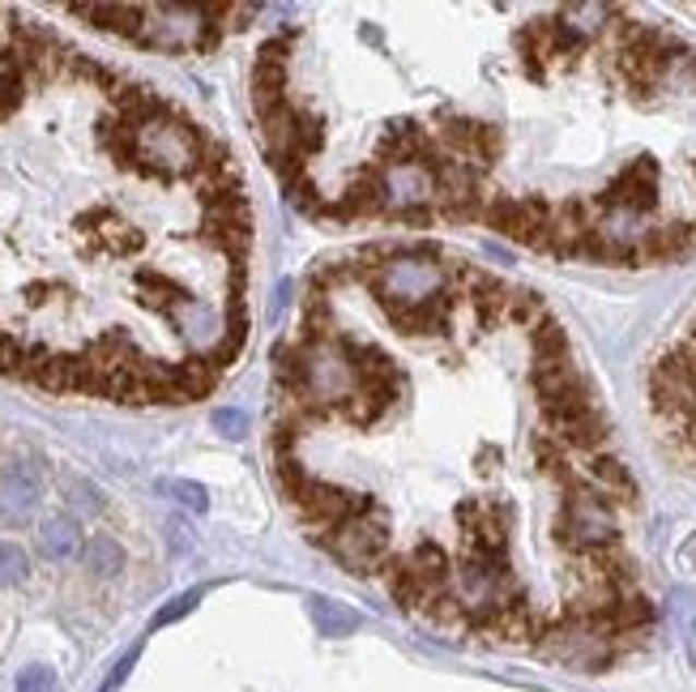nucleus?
Masks as SVG:
<instances>
[{
	"label": "nucleus",
	"mask_w": 696,
	"mask_h": 692,
	"mask_svg": "<svg viewBox=\"0 0 696 692\" xmlns=\"http://www.w3.org/2000/svg\"><path fill=\"white\" fill-rule=\"evenodd\" d=\"M504 321L521 325V330H535L539 321H548V308L535 291H508V303H504Z\"/></svg>",
	"instance_id": "f3484780"
},
{
	"label": "nucleus",
	"mask_w": 696,
	"mask_h": 692,
	"mask_svg": "<svg viewBox=\"0 0 696 692\" xmlns=\"http://www.w3.org/2000/svg\"><path fill=\"white\" fill-rule=\"evenodd\" d=\"M197 598H201V590H189V594H180V598H171V602L154 616V624H149V629H167V624H176L180 616H189V611L197 607Z\"/></svg>",
	"instance_id": "bb28decb"
},
{
	"label": "nucleus",
	"mask_w": 696,
	"mask_h": 692,
	"mask_svg": "<svg viewBox=\"0 0 696 692\" xmlns=\"http://www.w3.org/2000/svg\"><path fill=\"white\" fill-rule=\"evenodd\" d=\"M214 428L223 437H231V441H244L249 437V415L236 410V406H223V410H214Z\"/></svg>",
	"instance_id": "a878e982"
},
{
	"label": "nucleus",
	"mask_w": 696,
	"mask_h": 692,
	"mask_svg": "<svg viewBox=\"0 0 696 692\" xmlns=\"http://www.w3.org/2000/svg\"><path fill=\"white\" fill-rule=\"evenodd\" d=\"M274 479H278V488L287 492V500H296L312 479L303 475V466H299L296 457H278V466H274Z\"/></svg>",
	"instance_id": "4be33fe9"
},
{
	"label": "nucleus",
	"mask_w": 696,
	"mask_h": 692,
	"mask_svg": "<svg viewBox=\"0 0 696 692\" xmlns=\"http://www.w3.org/2000/svg\"><path fill=\"white\" fill-rule=\"evenodd\" d=\"M274 372H278V385L291 397L308 394V346L303 343L274 346Z\"/></svg>",
	"instance_id": "9b49d317"
},
{
	"label": "nucleus",
	"mask_w": 696,
	"mask_h": 692,
	"mask_svg": "<svg viewBox=\"0 0 696 692\" xmlns=\"http://www.w3.org/2000/svg\"><path fill=\"white\" fill-rule=\"evenodd\" d=\"M688 64H693V73H696V51H688Z\"/></svg>",
	"instance_id": "2f4dec72"
},
{
	"label": "nucleus",
	"mask_w": 696,
	"mask_h": 692,
	"mask_svg": "<svg viewBox=\"0 0 696 692\" xmlns=\"http://www.w3.org/2000/svg\"><path fill=\"white\" fill-rule=\"evenodd\" d=\"M82 547H86V539H82V526H77L73 513H56V517H48V522L39 526V551H44L48 560H69V556H77Z\"/></svg>",
	"instance_id": "1a4fd4ad"
},
{
	"label": "nucleus",
	"mask_w": 696,
	"mask_h": 692,
	"mask_svg": "<svg viewBox=\"0 0 696 692\" xmlns=\"http://www.w3.org/2000/svg\"><path fill=\"white\" fill-rule=\"evenodd\" d=\"M167 530H171V551H189V547H193V539H189V530H184L180 522H171Z\"/></svg>",
	"instance_id": "c756f323"
},
{
	"label": "nucleus",
	"mask_w": 696,
	"mask_h": 692,
	"mask_svg": "<svg viewBox=\"0 0 696 692\" xmlns=\"http://www.w3.org/2000/svg\"><path fill=\"white\" fill-rule=\"evenodd\" d=\"M291 48H296V31L287 26V31H278L274 39H265V44H261V51H256V64H283V69H287V56H291Z\"/></svg>",
	"instance_id": "5701e85b"
},
{
	"label": "nucleus",
	"mask_w": 696,
	"mask_h": 692,
	"mask_svg": "<svg viewBox=\"0 0 696 692\" xmlns=\"http://www.w3.org/2000/svg\"><path fill=\"white\" fill-rule=\"evenodd\" d=\"M44 500V466L39 462H4L0 470V526H26Z\"/></svg>",
	"instance_id": "7ed1b4c3"
},
{
	"label": "nucleus",
	"mask_w": 696,
	"mask_h": 692,
	"mask_svg": "<svg viewBox=\"0 0 696 692\" xmlns=\"http://www.w3.org/2000/svg\"><path fill=\"white\" fill-rule=\"evenodd\" d=\"M69 13L86 17L99 31L124 35V39H142L146 31V4H69Z\"/></svg>",
	"instance_id": "0eeeda50"
},
{
	"label": "nucleus",
	"mask_w": 696,
	"mask_h": 692,
	"mask_svg": "<svg viewBox=\"0 0 696 692\" xmlns=\"http://www.w3.org/2000/svg\"><path fill=\"white\" fill-rule=\"evenodd\" d=\"M483 509H488V500L466 496V500L457 504V526H461V530H475V526H479V517H483Z\"/></svg>",
	"instance_id": "cd10ccee"
},
{
	"label": "nucleus",
	"mask_w": 696,
	"mask_h": 692,
	"mask_svg": "<svg viewBox=\"0 0 696 692\" xmlns=\"http://www.w3.org/2000/svg\"><path fill=\"white\" fill-rule=\"evenodd\" d=\"M158 492L171 496L176 504H184V509H193V513H205L209 509V492L193 484V479H158Z\"/></svg>",
	"instance_id": "412c9836"
},
{
	"label": "nucleus",
	"mask_w": 696,
	"mask_h": 692,
	"mask_svg": "<svg viewBox=\"0 0 696 692\" xmlns=\"http://www.w3.org/2000/svg\"><path fill=\"white\" fill-rule=\"evenodd\" d=\"M218 385V368L205 359V355H189L180 363H171V381L158 402H197Z\"/></svg>",
	"instance_id": "39448f33"
},
{
	"label": "nucleus",
	"mask_w": 696,
	"mask_h": 692,
	"mask_svg": "<svg viewBox=\"0 0 696 692\" xmlns=\"http://www.w3.org/2000/svg\"><path fill=\"white\" fill-rule=\"evenodd\" d=\"M82 227L91 231V244L103 248V252H116V256H129V252H137V248L146 244V236H142L137 227L120 223L107 205H95V210L82 218Z\"/></svg>",
	"instance_id": "423d86ee"
},
{
	"label": "nucleus",
	"mask_w": 696,
	"mask_h": 692,
	"mask_svg": "<svg viewBox=\"0 0 696 692\" xmlns=\"http://www.w3.org/2000/svg\"><path fill=\"white\" fill-rule=\"evenodd\" d=\"M291 504H296V513L316 535H325V530H338L350 517H359V513L372 504V496H359V492H350V488H338V484L312 479Z\"/></svg>",
	"instance_id": "f03ea898"
},
{
	"label": "nucleus",
	"mask_w": 696,
	"mask_h": 692,
	"mask_svg": "<svg viewBox=\"0 0 696 692\" xmlns=\"http://www.w3.org/2000/svg\"><path fill=\"white\" fill-rule=\"evenodd\" d=\"M13 692H60V684H56V671H51V667L35 663V667H26V671L17 676Z\"/></svg>",
	"instance_id": "393cba45"
},
{
	"label": "nucleus",
	"mask_w": 696,
	"mask_h": 692,
	"mask_svg": "<svg viewBox=\"0 0 696 692\" xmlns=\"http://www.w3.org/2000/svg\"><path fill=\"white\" fill-rule=\"evenodd\" d=\"M389 210V193H385V171L376 163L359 167L347 180V189L338 193L334 205H325L321 218H334V223H355V218H376Z\"/></svg>",
	"instance_id": "20e7f679"
},
{
	"label": "nucleus",
	"mask_w": 696,
	"mask_h": 692,
	"mask_svg": "<svg viewBox=\"0 0 696 692\" xmlns=\"http://www.w3.org/2000/svg\"><path fill=\"white\" fill-rule=\"evenodd\" d=\"M389 406H394V397H389V394H376V390H363V385H355V390H350V397L343 402V406H338V410H343V419H347V423H355V428H372V423H376V419H381Z\"/></svg>",
	"instance_id": "4468645a"
},
{
	"label": "nucleus",
	"mask_w": 696,
	"mask_h": 692,
	"mask_svg": "<svg viewBox=\"0 0 696 692\" xmlns=\"http://www.w3.org/2000/svg\"><path fill=\"white\" fill-rule=\"evenodd\" d=\"M291 146H296L299 158L316 154L325 146V124L312 116V111H296V129H291Z\"/></svg>",
	"instance_id": "6ab92c4d"
},
{
	"label": "nucleus",
	"mask_w": 696,
	"mask_h": 692,
	"mask_svg": "<svg viewBox=\"0 0 696 692\" xmlns=\"http://www.w3.org/2000/svg\"><path fill=\"white\" fill-rule=\"evenodd\" d=\"M252 107L256 116H274L287 107V69L283 64H252Z\"/></svg>",
	"instance_id": "9d476101"
},
{
	"label": "nucleus",
	"mask_w": 696,
	"mask_h": 692,
	"mask_svg": "<svg viewBox=\"0 0 696 692\" xmlns=\"http://www.w3.org/2000/svg\"><path fill=\"white\" fill-rule=\"evenodd\" d=\"M26 577H31V556L17 544H4V539H0V590L22 586Z\"/></svg>",
	"instance_id": "aec40b11"
},
{
	"label": "nucleus",
	"mask_w": 696,
	"mask_h": 692,
	"mask_svg": "<svg viewBox=\"0 0 696 692\" xmlns=\"http://www.w3.org/2000/svg\"><path fill=\"white\" fill-rule=\"evenodd\" d=\"M26 99V77H17V73H9V69H0V120L4 116H13L17 107Z\"/></svg>",
	"instance_id": "b1692460"
},
{
	"label": "nucleus",
	"mask_w": 696,
	"mask_h": 692,
	"mask_svg": "<svg viewBox=\"0 0 696 692\" xmlns=\"http://www.w3.org/2000/svg\"><path fill=\"white\" fill-rule=\"evenodd\" d=\"M530 343H535V363H564L568 359V334L551 317L530 330Z\"/></svg>",
	"instance_id": "dca6fc26"
},
{
	"label": "nucleus",
	"mask_w": 696,
	"mask_h": 692,
	"mask_svg": "<svg viewBox=\"0 0 696 692\" xmlns=\"http://www.w3.org/2000/svg\"><path fill=\"white\" fill-rule=\"evenodd\" d=\"M137 287H142V303L146 308H154V312H176V308H184L189 303V291L184 287H176L171 278H163L158 270H137Z\"/></svg>",
	"instance_id": "f8f14e48"
},
{
	"label": "nucleus",
	"mask_w": 696,
	"mask_h": 692,
	"mask_svg": "<svg viewBox=\"0 0 696 692\" xmlns=\"http://www.w3.org/2000/svg\"><path fill=\"white\" fill-rule=\"evenodd\" d=\"M60 492H64L73 513H103V492L95 484L77 479V475H64V479H60Z\"/></svg>",
	"instance_id": "a211bd4d"
},
{
	"label": "nucleus",
	"mask_w": 696,
	"mask_h": 692,
	"mask_svg": "<svg viewBox=\"0 0 696 692\" xmlns=\"http://www.w3.org/2000/svg\"><path fill=\"white\" fill-rule=\"evenodd\" d=\"M137 654H142V645H133L116 667H111V676H107V684H103V692H116L124 680H129V671H133V663H137Z\"/></svg>",
	"instance_id": "c85d7f7f"
},
{
	"label": "nucleus",
	"mask_w": 696,
	"mask_h": 692,
	"mask_svg": "<svg viewBox=\"0 0 696 692\" xmlns=\"http://www.w3.org/2000/svg\"><path fill=\"white\" fill-rule=\"evenodd\" d=\"M684 338H688V343H696V317H693V325H688V334H684Z\"/></svg>",
	"instance_id": "7c9ffc66"
},
{
	"label": "nucleus",
	"mask_w": 696,
	"mask_h": 692,
	"mask_svg": "<svg viewBox=\"0 0 696 692\" xmlns=\"http://www.w3.org/2000/svg\"><path fill=\"white\" fill-rule=\"evenodd\" d=\"M82 560L95 577H116L124 569V547L116 544L111 535H91L86 547H82Z\"/></svg>",
	"instance_id": "2eb2a0df"
},
{
	"label": "nucleus",
	"mask_w": 696,
	"mask_h": 692,
	"mask_svg": "<svg viewBox=\"0 0 696 692\" xmlns=\"http://www.w3.org/2000/svg\"><path fill=\"white\" fill-rule=\"evenodd\" d=\"M308 611H312V624L321 629V637H350L355 629H359V616L343 607V602H334V598H321V594H312L308 598Z\"/></svg>",
	"instance_id": "ddd939ff"
},
{
	"label": "nucleus",
	"mask_w": 696,
	"mask_h": 692,
	"mask_svg": "<svg viewBox=\"0 0 696 692\" xmlns=\"http://www.w3.org/2000/svg\"><path fill=\"white\" fill-rule=\"evenodd\" d=\"M586 479L595 484L598 492L611 496L615 504H624V500H633V496H637V484H633L628 466H624L620 457H611V453H595V457L586 462Z\"/></svg>",
	"instance_id": "6e6552de"
},
{
	"label": "nucleus",
	"mask_w": 696,
	"mask_h": 692,
	"mask_svg": "<svg viewBox=\"0 0 696 692\" xmlns=\"http://www.w3.org/2000/svg\"><path fill=\"white\" fill-rule=\"evenodd\" d=\"M312 544L325 547L343 569L368 577V573H381L385 560L394 556L389 547V509L385 504H368L359 517L343 522L338 530H325V535H312Z\"/></svg>",
	"instance_id": "f257e3e1"
}]
</instances>
